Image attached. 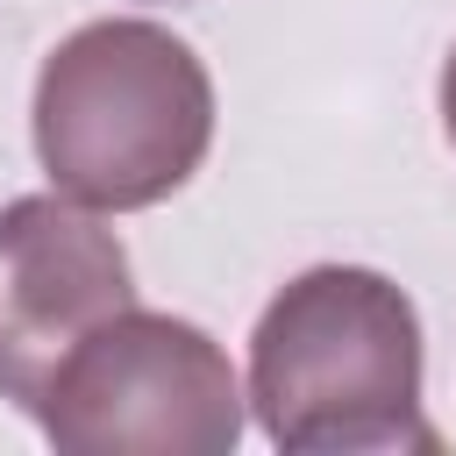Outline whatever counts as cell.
<instances>
[{
  "mask_svg": "<svg viewBox=\"0 0 456 456\" xmlns=\"http://www.w3.org/2000/svg\"><path fill=\"white\" fill-rule=\"evenodd\" d=\"M420 306L370 264H314L249 328V413L285 456L435 449L420 420Z\"/></svg>",
  "mask_w": 456,
  "mask_h": 456,
  "instance_id": "6da1fadb",
  "label": "cell"
},
{
  "mask_svg": "<svg viewBox=\"0 0 456 456\" xmlns=\"http://www.w3.org/2000/svg\"><path fill=\"white\" fill-rule=\"evenodd\" d=\"M36 164L93 214L171 200L214 150V78L185 36L142 14L71 28L28 100Z\"/></svg>",
  "mask_w": 456,
  "mask_h": 456,
  "instance_id": "7a4b0ae2",
  "label": "cell"
},
{
  "mask_svg": "<svg viewBox=\"0 0 456 456\" xmlns=\"http://www.w3.org/2000/svg\"><path fill=\"white\" fill-rule=\"evenodd\" d=\"M36 428L64 456H228L242 385L200 321L121 306L50 370Z\"/></svg>",
  "mask_w": 456,
  "mask_h": 456,
  "instance_id": "3957f363",
  "label": "cell"
},
{
  "mask_svg": "<svg viewBox=\"0 0 456 456\" xmlns=\"http://www.w3.org/2000/svg\"><path fill=\"white\" fill-rule=\"evenodd\" d=\"M121 306H135V264L93 207L64 192L0 207V399L36 413L50 370Z\"/></svg>",
  "mask_w": 456,
  "mask_h": 456,
  "instance_id": "277c9868",
  "label": "cell"
},
{
  "mask_svg": "<svg viewBox=\"0 0 456 456\" xmlns=\"http://www.w3.org/2000/svg\"><path fill=\"white\" fill-rule=\"evenodd\" d=\"M442 128H449V142H456V50L442 57Z\"/></svg>",
  "mask_w": 456,
  "mask_h": 456,
  "instance_id": "5b68a950",
  "label": "cell"
}]
</instances>
